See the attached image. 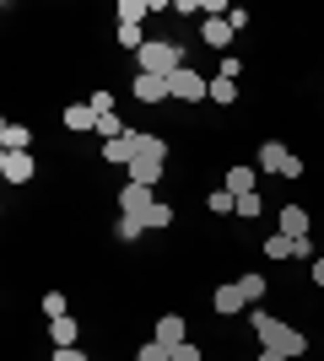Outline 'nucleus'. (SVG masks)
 Segmentation results:
<instances>
[{
	"instance_id": "f257e3e1",
	"label": "nucleus",
	"mask_w": 324,
	"mask_h": 361,
	"mask_svg": "<svg viewBox=\"0 0 324 361\" xmlns=\"http://www.w3.org/2000/svg\"><path fill=\"white\" fill-rule=\"evenodd\" d=\"M248 324H254V334H260V345L265 350H281V356H303V350H308V340H303V334L292 329V324H281V318H270L265 313V307H254V313H248Z\"/></svg>"
},
{
	"instance_id": "f03ea898",
	"label": "nucleus",
	"mask_w": 324,
	"mask_h": 361,
	"mask_svg": "<svg viewBox=\"0 0 324 361\" xmlns=\"http://www.w3.org/2000/svg\"><path fill=\"white\" fill-rule=\"evenodd\" d=\"M179 71H184V49H179V44L146 38V49L136 54V75H162V81H173Z\"/></svg>"
},
{
	"instance_id": "7ed1b4c3",
	"label": "nucleus",
	"mask_w": 324,
	"mask_h": 361,
	"mask_svg": "<svg viewBox=\"0 0 324 361\" xmlns=\"http://www.w3.org/2000/svg\"><path fill=\"white\" fill-rule=\"evenodd\" d=\"M168 97H173V103H211V81H205L200 71H189V65H184V71L168 81Z\"/></svg>"
},
{
	"instance_id": "20e7f679",
	"label": "nucleus",
	"mask_w": 324,
	"mask_h": 361,
	"mask_svg": "<svg viewBox=\"0 0 324 361\" xmlns=\"http://www.w3.org/2000/svg\"><path fill=\"white\" fill-rule=\"evenodd\" d=\"M152 205H157V195L146 189V183H124V189H119V216L146 221V216H152Z\"/></svg>"
},
{
	"instance_id": "39448f33",
	"label": "nucleus",
	"mask_w": 324,
	"mask_h": 361,
	"mask_svg": "<svg viewBox=\"0 0 324 361\" xmlns=\"http://www.w3.org/2000/svg\"><path fill=\"white\" fill-rule=\"evenodd\" d=\"M0 173H6V183H32L38 162H32V151H0Z\"/></svg>"
},
{
	"instance_id": "423d86ee",
	"label": "nucleus",
	"mask_w": 324,
	"mask_h": 361,
	"mask_svg": "<svg viewBox=\"0 0 324 361\" xmlns=\"http://www.w3.org/2000/svg\"><path fill=\"white\" fill-rule=\"evenodd\" d=\"M211 307H216L222 318H232V313H244V307H248V297H244V286H238V281H227V286L211 291Z\"/></svg>"
},
{
	"instance_id": "0eeeda50",
	"label": "nucleus",
	"mask_w": 324,
	"mask_h": 361,
	"mask_svg": "<svg viewBox=\"0 0 324 361\" xmlns=\"http://www.w3.org/2000/svg\"><path fill=\"white\" fill-rule=\"evenodd\" d=\"M140 157V135L130 130V135H119V140H108L103 146V162H114V167H130Z\"/></svg>"
},
{
	"instance_id": "6e6552de",
	"label": "nucleus",
	"mask_w": 324,
	"mask_h": 361,
	"mask_svg": "<svg viewBox=\"0 0 324 361\" xmlns=\"http://www.w3.org/2000/svg\"><path fill=\"white\" fill-rule=\"evenodd\" d=\"M162 167H168V157H136V162H130V183L157 189V183H162Z\"/></svg>"
},
{
	"instance_id": "1a4fd4ad",
	"label": "nucleus",
	"mask_w": 324,
	"mask_h": 361,
	"mask_svg": "<svg viewBox=\"0 0 324 361\" xmlns=\"http://www.w3.org/2000/svg\"><path fill=\"white\" fill-rule=\"evenodd\" d=\"M287 162H292V151L281 146V140H265V146L254 151V167H260V173H281Z\"/></svg>"
},
{
	"instance_id": "9d476101",
	"label": "nucleus",
	"mask_w": 324,
	"mask_h": 361,
	"mask_svg": "<svg viewBox=\"0 0 324 361\" xmlns=\"http://www.w3.org/2000/svg\"><path fill=\"white\" fill-rule=\"evenodd\" d=\"M65 130H71V135L97 130V108H92V103H71V108H65Z\"/></svg>"
},
{
	"instance_id": "9b49d317",
	"label": "nucleus",
	"mask_w": 324,
	"mask_h": 361,
	"mask_svg": "<svg viewBox=\"0 0 324 361\" xmlns=\"http://www.w3.org/2000/svg\"><path fill=\"white\" fill-rule=\"evenodd\" d=\"M281 232H287V238H308V226H313V216L303 211V205H281Z\"/></svg>"
},
{
	"instance_id": "f8f14e48",
	"label": "nucleus",
	"mask_w": 324,
	"mask_h": 361,
	"mask_svg": "<svg viewBox=\"0 0 324 361\" xmlns=\"http://www.w3.org/2000/svg\"><path fill=\"white\" fill-rule=\"evenodd\" d=\"M152 340H157V345H184V318H179V313H162V318H157V334H152Z\"/></svg>"
},
{
	"instance_id": "ddd939ff",
	"label": "nucleus",
	"mask_w": 324,
	"mask_h": 361,
	"mask_svg": "<svg viewBox=\"0 0 324 361\" xmlns=\"http://www.w3.org/2000/svg\"><path fill=\"white\" fill-rule=\"evenodd\" d=\"M28 146H32V130H28V124H11V119L0 124V151H28Z\"/></svg>"
},
{
	"instance_id": "4468645a",
	"label": "nucleus",
	"mask_w": 324,
	"mask_h": 361,
	"mask_svg": "<svg viewBox=\"0 0 324 361\" xmlns=\"http://www.w3.org/2000/svg\"><path fill=\"white\" fill-rule=\"evenodd\" d=\"M200 38H205L211 49H227V44H232V22H227V16H205Z\"/></svg>"
},
{
	"instance_id": "2eb2a0df",
	"label": "nucleus",
	"mask_w": 324,
	"mask_h": 361,
	"mask_svg": "<svg viewBox=\"0 0 324 361\" xmlns=\"http://www.w3.org/2000/svg\"><path fill=\"white\" fill-rule=\"evenodd\" d=\"M136 97L140 103H168V81L162 75H136Z\"/></svg>"
},
{
	"instance_id": "dca6fc26",
	"label": "nucleus",
	"mask_w": 324,
	"mask_h": 361,
	"mask_svg": "<svg viewBox=\"0 0 324 361\" xmlns=\"http://www.w3.org/2000/svg\"><path fill=\"white\" fill-rule=\"evenodd\" d=\"M254 183H260V167H227V189L232 195H254Z\"/></svg>"
},
{
	"instance_id": "f3484780",
	"label": "nucleus",
	"mask_w": 324,
	"mask_h": 361,
	"mask_svg": "<svg viewBox=\"0 0 324 361\" xmlns=\"http://www.w3.org/2000/svg\"><path fill=\"white\" fill-rule=\"evenodd\" d=\"M265 254H270V259H297V238H287V232H270V238H265Z\"/></svg>"
},
{
	"instance_id": "a211bd4d",
	"label": "nucleus",
	"mask_w": 324,
	"mask_h": 361,
	"mask_svg": "<svg viewBox=\"0 0 324 361\" xmlns=\"http://www.w3.org/2000/svg\"><path fill=\"white\" fill-rule=\"evenodd\" d=\"M205 211H211V216L238 211V195H232V189H211V195H205Z\"/></svg>"
},
{
	"instance_id": "6ab92c4d",
	"label": "nucleus",
	"mask_w": 324,
	"mask_h": 361,
	"mask_svg": "<svg viewBox=\"0 0 324 361\" xmlns=\"http://www.w3.org/2000/svg\"><path fill=\"white\" fill-rule=\"evenodd\" d=\"M49 334H54V345H76V318H49Z\"/></svg>"
},
{
	"instance_id": "aec40b11",
	"label": "nucleus",
	"mask_w": 324,
	"mask_h": 361,
	"mask_svg": "<svg viewBox=\"0 0 324 361\" xmlns=\"http://www.w3.org/2000/svg\"><path fill=\"white\" fill-rule=\"evenodd\" d=\"M97 135H103V146H108V140L130 135V130H124V119H119V114H103V119H97Z\"/></svg>"
},
{
	"instance_id": "412c9836",
	"label": "nucleus",
	"mask_w": 324,
	"mask_h": 361,
	"mask_svg": "<svg viewBox=\"0 0 324 361\" xmlns=\"http://www.w3.org/2000/svg\"><path fill=\"white\" fill-rule=\"evenodd\" d=\"M211 103H238V81L216 75V81H211Z\"/></svg>"
},
{
	"instance_id": "4be33fe9",
	"label": "nucleus",
	"mask_w": 324,
	"mask_h": 361,
	"mask_svg": "<svg viewBox=\"0 0 324 361\" xmlns=\"http://www.w3.org/2000/svg\"><path fill=\"white\" fill-rule=\"evenodd\" d=\"M152 11L146 0H119V22H130V27H140V16Z\"/></svg>"
},
{
	"instance_id": "5701e85b",
	"label": "nucleus",
	"mask_w": 324,
	"mask_h": 361,
	"mask_svg": "<svg viewBox=\"0 0 324 361\" xmlns=\"http://www.w3.org/2000/svg\"><path fill=\"white\" fill-rule=\"evenodd\" d=\"M140 232H146V221H136V216H119V226H114V238H119V243H136Z\"/></svg>"
},
{
	"instance_id": "b1692460",
	"label": "nucleus",
	"mask_w": 324,
	"mask_h": 361,
	"mask_svg": "<svg viewBox=\"0 0 324 361\" xmlns=\"http://www.w3.org/2000/svg\"><path fill=\"white\" fill-rule=\"evenodd\" d=\"M162 226H173V205H162V200H157L152 216H146V232H162Z\"/></svg>"
},
{
	"instance_id": "393cba45",
	"label": "nucleus",
	"mask_w": 324,
	"mask_h": 361,
	"mask_svg": "<svg viewBox=\"0 0 324 361\" xmlns=\"http://www.w3.org/2000/svg\"><path fill=\"white\" fill-rule=\"evenodd\" d=\"M136 361H173V350H168V345H157V340H146V345L136 350Z\"/></svg>"
},
{
	"instance_id": "a878e982",
	"label": "nucleus",
	"mask_w": 324,
	"mask_h": 361,
	"mask_svg": "<svg viewBox=\"0 0 324 361\" xmlns=\"http://www.w3.org/2000/svg\"><path fill=\"white\" fill-rule=\"evenodd\" d=\"M238 286H244L248 302H260V297H265V275H238Z\"/></svg>"
},
{
	"instance_id": "bb28decb",
	"label": "nucleus",
	"mask_w": 324,
	"mask_h": 361,
	"mask_svg": "<svg viewBox=\"0 0 324 361\" xmlns=\"http://www.w3.org/2000/svg\"><path fill=\"white\" fill-rule=\"evenodd\" d=\"M44 318H65V291H49L44 297Z\"/></svg>"
},
{
	"instance_id": "cd10ccee",
	"label": "nucleus",
	"mask_w": 324,
	"mask_h": 361,
	"mask_svg": "<svg viewBox=\"0 0 324 361\" xmlns=\"http://www.w3.org/2000/svg\"><path fill=\"white\" fill-rule=\"evenodd\" d=\"M260 211H265L260 195H238V216H260Z\"/></svg>"
},
{
	"instance_id": "c85d7f7f",
	"label": "nucleus",
	"mask_w": 324,
	"mask_h": 361,
	"mask_svg": "<svg viewBox=\"0 0 324 361\" xmlns=\"http://www.w3.org/2000/svg\"><path fill=\"white\" fill-rule=\"evenodd\" d=\"M173 361H200V345H195V340H184V345H173Z\"/></svg>"
},
{
	"instance_id": "c756f323",
	"label": "nucleus",
	"mask_w": 324,
	"mask_h": 361,
	"mask_svg": "<svg viewBox=\"0 0 324 361\" xmlns=\"http://www.w3.org/2000/svg\"><path fill=\"white\" fill-rule=\"evenodd\" d=\"M92 108H97V119H103V114H114V92H92Z\"/></svg>"
},
{
	"instance_id": "7c9ffc66",
	"label": "nucleus",
	"mask_w": 324,
	"mask_h": 361,
	"mask_svg": "<svg viewBox=\"0 0 324 361\" xmlns=\"http://www.w3.org/2000/svg\"><path fill=\"white\" fill-rule=\"evenodd\" d=\"M54 361H87V356H81L76 345H54Z\"/></svg>"
},
{
	"instance_id": "2f4dec72",
	"label": "nucleus",
	"mask_w": 324,
	"mask_h": 361,
	"mask_svg": "<svg viewBox=\"0 0 324 361\" xmlns=\"http://www.w3.org/2000/svg\"><path fill=\"white\" fill-rule=\"evenodd\" d=\"M313 286H324V259H313Z\"/></svg>"
},
{
	"instance_id": "473e14b6",
	"label": "nucleus",
	"mask_w": 324,
	"mask_h": 361,
	"mask_svg": "<svg viewBox=\"0 0 324 361\" xmlns=\"http://www.w3.org/2000/svg\"><path fill=\"white\" fill-rule=\"evenodd\" d=\"M260 361H292V356H281V350H260Z\"/></svg>"
}]
</instances>
